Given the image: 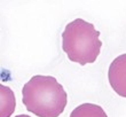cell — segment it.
<instances>
[{"label": "cell", "mask_w": 126, "mask_h": 117, "mask_svg": "<svg viewBox=\"0 0 126 117\" xmlns=\"http://www.w3.org/2000/svg\"><path fill=\"white\" fill-rule=\"evenodd\" d=\"M110 86L118 95L126 98V53L111 62L108 71Z\"/></svg>", "instance_id": "cell-3"}, {"label": "cell", "mask_w": 126, "mask_h": 117, "mask_svg": "<svg viewBox=\"0 0 126 117\" xmlns=\"http://www.w3.org/2000/svg\"><path fill=\"white\" fill-rule=\"evenodd\" d=\"M0 117H10L15 110L16 101L14 92L8 86L0 85Z\"/></svg>", "instance_id": "cell-4"}, {"label": "cell", "mask_w": 126, "mask_h": 117, "mask_svg": "<svg viewBox=\"0 0 126 117\" xmlns=\"http://www.w3.org/2000/svg\"><path fill=\"white\" fill-rule=\"evenodd\" d=\"M22 102L38 117H59L65 109L68 95L52 76H33L22 88Z\"/></svg>", "instance_id": "cell-1"}, {"label": "cell", "mask_w": 126, "mask_h": 117, "mask_svg": "<svg viewBox=\"0 0 126 117\" xmlns=\"http://www.w3.org/2000/svg\"><path fill=\"white\" fill-rule=\"evenodd\" d=\"M15 117H31V116H29V115H17Z\"/></svg>", "instance_id": "cell-6"}, {"label": "cell", "mask_w": 126, "mask_h": 117, "mask_svg": "<svg viewBox=\"0 0 126 117\" xmlns=\"http://www.w3.org/2000/svg\"><path fill=\"white\" fill-rule=\"evenodd\" d=\"M70 117H108L101 106L94 103H83L76 107Z\"/></svg>", "instance_id": "cell-5"}, {"label": "cell", "mask_w": 126, "mask_h": 117, "mask_svg": "<svg viewBox=\"0 0 126 117\" xmlns=\"http://www.w3.org/2000/svg\"><path fill=\"white\" fill-rule=\"evenodd\" d=\"M100 32L92 23L76 18L66 24L62 33V48L70 61L86 66L94 63L102 47Z\"/></svg>", "instance_id": "cell-2"}]
</instances>
